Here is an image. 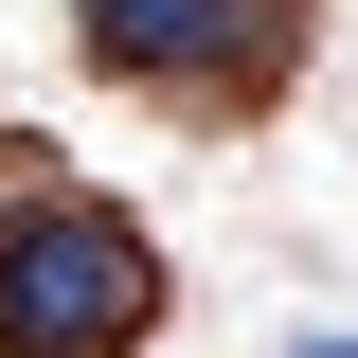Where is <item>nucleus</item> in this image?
Segmentation results:
<instances>
[{"mask_svg": "<svg viewBox=\"0 0 358 358\" xmlns=\"http://www.w3.org/2000/svg\"><path fill=\"white\" fill-rule=\"evenodd\" d=\"M162 322V251L108 197H0V358H126Z\"/></svg>", "mask_w": 358, "mask_h": 358, "instance_id": "f257e3e1", "label": "nucleus"}, {"mask_svg": "<svg viewBox=\"0 0 358 358\" xmlns=\"http://www.w3.org/2000/svg\"><path fill=\"white\" fill-rule=\"evenodd\" d=\"M90 72L126 90H179V108H251V90H287V54H305V0H72Z\"/></svg>", "mask_w": 358, "mask_h": 358, "instance_id": "f03ea898", "label": "nucleus"}, {"mask_svg": "<svg viewBox=\"0 0 358 358\" xmlns=\"http://www.w3.org/2000/svg\"><path fill=\"white\" fill-rule=\"evenodd\" d=\"M287 358H358V341H341V322H322V341H287Z\"/></svg>", "mask_w": 358, "mask_h": 358, "instance_id": "7ed1b4c3", "label": "nucleus"}]
</instances>
